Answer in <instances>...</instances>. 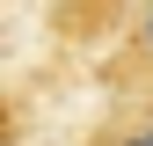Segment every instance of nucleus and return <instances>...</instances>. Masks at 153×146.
<instances>
[{
	"instance_id": "nucleus-2",
	"label": "nucleus",
	"mask_w": 153,
	"mask_h": 146,
	"mask_svg": "<svg viewBox=\"0 0 153 146\" xmlns=\"http://www.w3.org/2000/svg\"><path fill=\"white\" fill-rule=\"evenodd\" d=\"M146 44H153V7H146Z\"/></svg>"
},
{
	"instance_id": "nucleus-1",
	"label": "nucleus",
	"mask_w": 153,
	"mask_h": 146,
	"mask_svg": "<svg viewBox=\"0 0 153 146\" xmlns=\"http://www.w3.org/2000/svg\"><path fill=\"white\" fill-rule=\"evenodd\" d=\"M124 146H153V117H146V132H131V139H124Z\"/></svg>"
}]
</instances>
